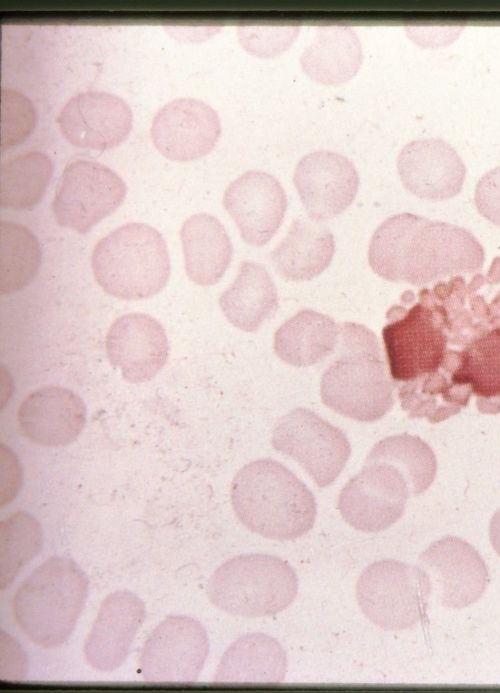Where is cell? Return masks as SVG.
I'll use <instances>...</instances> for the list:
<instances>
[{"label": "cell", "instance_id": "obj_1", "mask_svg": "<svg viewBox=\"0 0 500 693\" xmlns=\"http://www.w3.org/2000/svg\"><path fill=\"white\" fill-rule=\"evenodd\" d=\"M412 304L387 311L382 338L390 377L401 407L410 418L438 423L468 404L455 389L448 372L449 316L435 286L418 292Z\"/></svg>", "mask_w": 500, "mask_h": 693}, {"label": "cell", "instance_id": "obj_2", "mask_svg": "<svg viewBox=\"0 0 500 693\" xmlns=\"http://www.w3.org/2000/svg\"><path fill=\"white\" fill-rule=\"evenodd\" d=\"M484 259L482 245L465 228L412 213L383 221L368 249L370 267L378 276L415 286L474 273Z\"/></svg>", "mask_w": 500, "mask_h": 693}, {"label": "cell", "instance_id": "obj_3", "mask_svg": "<svg viewBox=\"0 0 500 693\" xmlns=\"http://www.w3.org/2000/svg\"><path fill=\"white\" fill-rule=\"evenodd\" d=\"M231 503L239 521L273 540H293L314 525L317 505L309 488L288 468L270 459L243 466L231 483Z\"/></svg>", "mask_w": 500, "mask_h": 693}, {"label": "cell", "instance_id": "obj_4", "mask_svg": "<svg viewBox=\"0 0 500 693\" xmlns=\"http://www.w3.org/2000/svg\"><path fill=\"white\" fill-rule=\"evenodd\" d=\"M336 359L321 377L322 402L345 417L374 422L393 406L394 384L376 335L367 327L345 322L340 326Z\"/></svg>", "mask_w": 500, "mask_h": 693}, {"label": "cell", "instance_id": "obj_5", "mask_svg": "<svg viewBox=\"0 0 500 693\" xmlns=\"http://www.w3.org/2000/svg\"><path fill=\"white\" fill-rule=\"evenodd\" d=\"M87 593L88 579L74 560L50 557L16 590L14 620L33 644L45 649L59 647L72 634Z\"/></svg>", "mask_w": 500, "mask_h": 693}, {"label": "cell", "instance_id": "obj_6", "mask_svg": "<svg viewBox=\"0 0 500 693\" xmlns=\"http://www.w3.org/2000/svg\"><path fill=\"white\" fill-rule=\"evenodd\" d=\"M91 267L100 287L124 300L156 295L171 271L162 235L141 222L124 224L100 239L92 252Z\"/></svg>", "mask_w": 500, "mask_h": 693}, {"label": "cell", "instance_id": "obj_7", "mask_svg": "<svg viewBox=\"0 0 500 693\" xmlns=\"http://www.w3.org/2000/svg\"><path fill=\"white\" fill-rule=\"evenodd\" d=\"M486 277L474 276L457 333L458 367L453 383L484 414L500 412V291L489 302L477 293Z\"/></svg>", "mask_w": 500, "mask_h": 693}, {"label": "cell", "instance_id": "obj_8", "mask_svg": "<svg viewBox=\"0 0 500 693\" xmlns=\"http://www.w3.org/2000/svg\"><path fill=\"white\" fill-rule=\"evenodd\" d=\"M298 577L279 557L245 554L219 566L210 577L207 595L218 609L246 618L273 616L296 598Z\"/></svg>", "mask_w": 500, "mask_h": 693}, {"label": "cell", "instance_id": "obj_9", "mask_svg": "<svg viewBox=\"0 0 500 693\" xmlns=\"http://www.w3.org/2000/svg\"><path fill=\"white\" fill-rule=\"evenodd\" d=\"M433 584L426 570L395 559L368 565L356 584L363 614L387 631L414 627L426 616Z\"/></svg>", "mask_w": 500, "mask_h": 693}, {"label": "cell", "instance_id": "obj_10", "mask_svg": "<svg viewBox=\"0 0 500 693\" xmlns=\"http://www.w3.org/2000/svg\"><path fill=\"white\" fill-rule=\"evenodd\" d=\"M125 195L124 181L111 168L76 159L65 166L51 208L60 226L85 234L113 213Z\"/></svg>", "mask_w": 500, "mask_h": 693}, {"label": "cell", "instance_id": "obj_11", "mask_svg": "<svg viewBox=\"0 0 500 693\" xmlns=\"http://www.w3.org/2000/svg\"><path fill=\"white\" fill-rule=\"evenodd\" d=\"M271 444L296 460L319 487L335 481L351 453L346 435L306 408H296L278 420Z\"/></svg>", "mask_w": 500, "mask_h": 693}, {"label": "cell", "instance_id": "obj_12", "mask_svg": "<svg viewBox=\"0 0 500 693\" xmlns=\"http://www.w3.org/2000/svg\"><path fill=\"white\" fill-rule=\"evenodd\" d=\"M411 489L405 474L395 465L365 460L338 496L342 518L354 529L380 532L395 524L404 514Z\"/></svg>", "mask_w": 500, "mask_h": 693}, {"label": "cell", "instance_id": "obj_13", "mask_svg": "<svg viewBox=\"0 0 500 693\" xmlns=\"http://www.w3.org/2000/svg\"><path fill=\"white\" fill-rule=\"evenodd\" d=\"M208 654L209 639L202 624L185 615H170L146 639L140 673L150 683H194Z\"/></svg>", "mask_w": 500, "mask_h": 693}, {"label": "cell", "instance_id": "obj_14", "mask_svg": "<svg viewBox=\"0 0 500 693\" xmlns=\"http://www.w3.org/2000/svg\"><path fill=\"white\" fill-rule=\"evenodd\" d=\"M419 562L446 608L462 609L476 603L489 583L488 568L479 552L455 536L432 542L419 555Z\"/></svg>", "mask_w": 500, "mask_h": 693}, {"label": "cell", "instance_id": "obj_15", "mask_svg": "<svg viewBox=\"0 0 500 693\" xmlns=\"http://www.w3.org/2000/svg\"><path fill=\"white\" fill-rule=\"evenodd\" d=\"M132 111L120 96L106 91H83L70 97L56 122L73 146L107 150L120 144L132 128Z\"/></svg>", "mask_w": 500, "mask_h": 693}, {"label": "cell", "instance_id": "obj_16", "mask_svg": "<svg viewBox=\"0 0 500 693\" xmlns=\"http://www.w3.org/2000/svg\"><path fill=\"white\" fill-rule=\"evenodd\" d=\"M151 139L166 158L191 161L207 155L221 134L218 113L206 102L181 97L162 106L154 115Z\"/></svg>", "mask_w": 500, "mask_h": 693}, {"label": "cell", "instance_id": "obj_17", "mask_svg": "<svg viewBox=\"0 0 500 693\" xmlns=\"http://www.w3.org/2000/svg\"><path fill=\"white\" fill-rule=\"evenodd\" d=\"M359 175L344 155L318 150L297 163L293 183L310 219L322 222L343 213L354 201Z\"/></svg>", "mask_w": 500, "mask_h": 693}, {"label": "cell", "instance_id": "obj_18", "mask_svg": "<svg viewBox=\"0 0 500 693\" xmlns=\"http://www.w3.org/2000/svg\"><path fill=\"white\" fill-rule=\"evenodd\" d=\"M287 205L286 193L278 179L259 170L241 174L223 195V206L242 239L255 247L271 240L283 222Z\"/></svg>", "mask_w": 500, "mask_h": 693}, {"label": "cell", "instance_id": "obj_19", "mask_svg": "<svg viewBox=\"0 0 500 693\" xmlns=\"http://www.w3.org/2000/svg\"><path fill=\"white\" fill-rule=\"evenodd\" d=\"M397 170L407 191L432 201L448 200L458 195L467 172L454 147L440 138L408 142L397 157Z\"/></svg>", "mask_w": 500, "mask_h": 693}, {"label": "cell", "instance_id": "obj_20", "mask_svg": "<svg viewBox=\"0 0 500 693\" xmlns=\"http://www.w3.org/2000/svg\"><path fill=\"white\" fill-rule=\"evenodd\" d=\"M105 348L111 365L130 383L154 378L169 354L163 326L145 313H129L117 318L107 332Z\"/></svg>", "mask_w": 500, "mask_h": 693}, {"label": "cell", "instance_id": "obj_21", "mask_svg": "<svg viewBox=\"0 0 500 693\" xmlns=\"http://www.w3.org/2000/svg\"><path fill=\"white\" fill-rule=\"evenodd\" d=\"M146 616L143 601L129 590H117L101 603L84 642L88 664L102 672L119 668L126 660Z\"/></svg>", "mask_w": 500, "mask_h": 693}, {"label": "cell", "instance_id": "obj_22", "mask_svg": "<svg viewBox=\"0 0 500 693\" xmlns=\"http://www.w3.org/2000/svg\"><path fill=\"white\" fill-rule=\"evenodd\" d=\"M17 421L21 434L28 440L47 447L66 446L83 430L86 408L73 391L46 386L23 400Z\"/></svg>", "mask_w": 500, "mask_h": 693}, {"label": "cell", "instance_id": "obj_23", "mask_svg": "<svg viewBox=\"0 0 500 693\" xmlns=\"http://www.w3.org/2000/svg\"><path fill=\"white\" fill-rule=\"evenodd\" d=\"M287 655L282 645L264 633L240 636L224 652L213 682L220 684H279L285 679Z\"/></svg>", "mask_w": 500, "mask_h": 693}, {"label": "cell", "instance_id": "obj_24", "mask_svg": "<svg viewBox=\"0 0 500 693\" xmlns=\"http://www.w3.org/2000/svg\"><path fill=\"white\" fill-rule=\"evenodd\" d=\"M362 62L361 41L346 24L319 26L300 56L303 72L323 85L348 82L358 73Z\"/></svg>", "mask_w": 500, "mask_h": 693}, {"label": "cell", "instance_id": "obj_25", "mask_svg": "<svg viewBox=\"0 0 500 693\" xmlns=\"http://www.w3.org/2000/svg\"><path fill=\"white\" fill-rule=\"evenodd\" d=\"M335 252L333 234L322 222L300 217L271 252L277 273L289 281H307L330 265Z\"/></svg>", "mask_w": 500, "mask_h": 693}, {"label": "cell", "instance_id": "obj_26", "mask_svg": "<svg viewBox=\"0 0 500 693\" xmlns=\"http://www.w3.org/2000/svg\"><path fill=\"white\" fill-rule=\"evenodd\" d=\"M185 271L200 286L216 284L228 269L233 247L223 224L208 213L187 218L180 230Z\"/></svg>", "mask_w": 500, "mask_h": 693}, {"label": "cell", "instance_id": "obj_27", "mask_svg": "<svg viewBox=\"0 0 500 693\" xmlns=\"http://www.w3.org/2000/svg\"><path fill=\"white\" fill-rule=\"evenodd\" d=\"M219 305L232 325L247 332L257 331L278 309L277 289L265 266L241 262L236 279L220 296Z\"/></svg>", "mask_w": 500, "mask_h": 693}, {"label": "cell", "instance_id": "obj_28", "mask_svg": "<svg viewBox=\"0 0 500 693\" xmlns=\"http://www.w3.org/2000/svg\"><path fill=\"white\" fill-rule=\"evenodd\" d=\"M340 327L329 316L304 309L275 332L274 351L285 363L307 367L332 354L339 342Z\"/></svg>", "mask_w": 500, "mask_h": 693}, {"label": "cell", "instance_id": "obj_29", "mask_svg": "<svg viewBox=\"0 0 500 693\" xmlns=\"http://www.w3.org/2000/svg\"><path fill=\"white\" fill-rule=\"evenodd\" d=\"M53 173L51 159L40 151L10 158L0 168V205L29 209L40 202Z\"/></svg>", "mask_w": 500, "mask_h": 693}, {"label": "cell", "instance_id": "obj_30", "mask_svg": "<svg viewBox=\"0 0 500 693\" xmlns=\"http://www.w3.org/2000/svg\"><path fill=\"white\" fill-rule=\"evenodd\" d=\"M366 460H380L397 466L406 476L411 495L424 493L433 483L437 460L431 447L408 433L392 435L376 443Z\"/></svg>", "mask_w": 500, "mask_h": 693}, {"label": "cell", "instance_id": "obj_31", "mask_svg": "<svg viewBox=\"0 0 500 693\" xmlns=\"http://www.w3.org/2000/svg\"><path fill=\"white\" fill-rule=\"evenodd\" d=\"M1 294H13L26 287L41 264V250L36 237L23 225L0 222Z\"/></svg>", "mask_w": 500, "mask_h": 693}, {"label": "cell", "instance_id": "obj_32", "mask_svg": "<svg viewBox=\"0 0 500 693\" xmlns=\"http://www.w3.org/2000/svg\"><path fill=\"white\" fill-rule=\"evenodd\" d=\"M1 588H6L42 548L43 534L38 521L19 511L1 522Z\"/></svg>", "mask_w": 500, "mask_h": 693}, {"label": "cell", "instance_id": "obj_33", "mask_svg": "<svg viewBox=\"0 0 500 693\" xmlns=\"http://www.w3.org/2000/svg\"><path fill=\"white\" fill-rule=\"evenodd\" d=\"M1 149L23 142L33 131L36 111L28 97L16 89H1Z\"/></svg>", "mask_w": 500, "mask_h": 693}, {"label": "cell", "instance_id": "obj_34", "mask_svg": "<svg viewBox=\"0 0 500 693\" xmlns=\"http://www.w3.org/2000/svg\"><path fill=\"white\" fill-rule=\"evenodd\" d=\"M299 30V23H241L238 25L237 33L240 45L248 53L270 58L285 52L293 44Z\"/></svg>", "mask_w": 500, "mask_h": 693}, {"label": "cell", "instance_id": "obj_35", "mask_svg": "<svg viewBox=\"0 0 500 693\" xmlns=\"http://www.w3.org/2000/svg\"><path fill=\"white\" fill-rule=\"evenodd\" d=\"M474 202L481 216L500 227V166L487 171L479 179Z\"/></svg>", "mask_w": 500, "mask_h": 693}, {"label": "cell", "instance_id": "obj_36", "mask_svg": "<svg viewBox=\"0 0 500 693\" xmlns=\"http://www.w3.org/2000/svg\"><path fill=\"white\" fill-rule=\"evenodd\" d=\"M489 538L493 549L500 556V508L491 518L489 525Z\"/></svg>", "mask_w": 500, "mask_h": 693}]
</instances>
